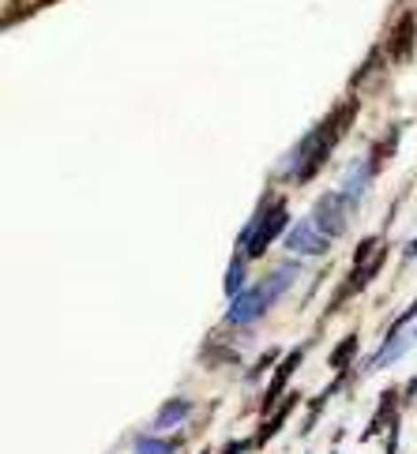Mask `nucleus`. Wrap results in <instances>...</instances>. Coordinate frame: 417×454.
I'll return each instance as SVG.
<instances>
[{
	"label": "nucleus",
	"instance_id": "nucleus-1",
	"mask_svg": "<svg viewBox=\"0 0 417 454\" xmlns=\"http://www.w3.org/2000/svg\"><path fill=\"white\" fill-rule=\"evenodd\" d=\"M282 225H286V207H282V203H275V207L267 210L264 225H260V230H256V233L248 237V255H260V252L271 245V240H275V237L282 233Z\"/></svg>",
	"mask_w": 417,
	"mask_h": 454
},
{
	"label": "nucleus",
	"instance_id": "nucleus-2",
	"mask_svg": "<svg viewBox=\"0 0 417 454\" xmlns=\"http://www.w3.org/2000/svg\"><path fill=\"white\" fill-rule=\"evenodd\" d=\"M316 225L327 237H339L346 230V210H342V196H324L316 203Z\"/></svg>",
	"mask_w": 417,
	"mask_h": 454
},
{
	"label": "nucleus",
	"instance_id": "nucleus-3",
	"mask_svg": "<svg viewBox=\"0 0 417 454\" xmlns=\"http://www.w3.org/2000/svg\"><path fill=\"white\" fill-rule=\"evenodd\" d=\"M410 53H413V12H406L403 20L395 23L391 38H388V57H391L395 64L410 60Z\"/></svg>",
	"mask_w": 417,
	"mask_h": 454
},
{
	"label": "nucleus",
	"instance_id": "nucleus-4",
	"mask_svg": "<svg viewBox=\"0 0 417 454\" xmlns=\"http://www.w3.org/2000/svg\"><path fill=\"white\" fill-rule=\"evenodd\" d=\"M286 245L297 248V252H312L316 255V252H327V233H316V222H304L290 233Z\"/></svg>",
	"mask_w": 417,
	"mask_h": 454
},
{
	"label": "nucleus",
	"instance_id": "nucleus-5",
	"mask_svg": "<svg viewBox=\"0 0 417 454\" xmlns=\"http://www.w3.org/2000/svg\"><path fill=\"white\" fill-rule=\"evenodd\" d=\"M297 361H301V349L297 353H290V361H286L279 372H275V380H271V387H267V395H264V413L267 410H275V402L282 398V391H286V380L294 376V368H297Z\"/></svg>",
	"mask_w": 417,
	"mask_h": 454
},
{
	"label": "nucleus",
	"instance_id": "nucleus-6",
	"mask_svg": "<svg viewBox=\"0 0 417 454\" xmlns=\"http://www.w3.org/2000/svg\"><path fill=\"white\" fill-rule=\"evenodd\" d=\"M188 410H192V405H188L185 398H177V402H169V405H166V410H162V413H158V420H154V428H169V425H177V420H181V417H185Z\"/></svg>",
	"mask_w": 417,
	"mask_h": 454
},
{
	"label": "nucleus",
	"instance_id": "nucleus-7",
	"mask_svg": "<svg viewBox=\"0 0 417 454\" xmlns=\"http://www.w3.org/2000/svg\"><path fill=\"white\" fill-rule=\"evenodd\" d=\"M354 349H358V338H354V334H350V338H342V342H339V349L331 353V364H334V368H342V364L350 361V356H354Z\"/></svg>",
	"mask_w": 417,
	"mask_h": 454
},
{
	"label": "nucleus",
	"instance_id": "nucleus-8",
	"mask_svg": "<svg viewBox=\"0 0 417 454\" xmlns=\"http://www.w3.org/2000/svg\"><path fill=\"white\" fill-rule=\"evenodd\" d=\"M139 454H173V443H158V440H139Z\"/></svg>",
	"mask_w": 417,
	"mask_h": 454
},
{
	"label": "nucleus",
	"instance_id": "nucleus-9",
	"mask_svg": "<svg viewBox=\"0 0 417 454\" xmlns=\"http://www.w3.org/2000/svg\"><path fill=\"white\" fill-rule=\"evenodd\" d=\"M245 447H248V443H230V447H222V454H240Z\"/></svg>",
	"mask_w": 417,
	"mask_h": 454
}]
</instances>
